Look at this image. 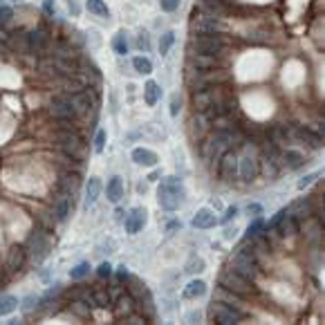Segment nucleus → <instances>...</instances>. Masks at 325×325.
Segmentation results:
<instances>
[{
  "label": "nucleus",
  "mask_w": 325,
  "mask_h": 325,
  "mask_svg": "<svg viewBox=\"0 0 325 325\" xmlns=\"http://www.w3.org/2000/svg\"><path fill=\"white\" fill-rule=\"evenodd\" d=\"M159 97H162V88H159L157 81H148L144 86V101L146 106H157Z\"/></svg>",
  "instance_id": "7c9ffc66"
},
{
  "label": "nucleus",
  "mask_w": 325,
  "mask_h": 325,
  "mask_svg": "<svg viewBox=\"0 0 325 325\" xmlns=\"http://www.w3.org/2000/svg\"><path fill=\"white\" fill-rule=\"evenodd\" d=\"M92 90H95V88H83V90L70 95V101H72V106H74L79 117H86V114H90L92 110H95L97 97L92 95Z\"/></svg>",
  "instance_id": "9b49d317"
},
{
  "label": "nucleus",
  "mask_w": 325,
  "mask_h": 325,
  "mask_svg": "<svg viewBox=\"0 0 325 325\" xmlns=\"http://www.w3.org/2000/svg\"><path fill=\"white\" fill-rule=\"evenodd\" d=\"M72 209H74V195L70 193H61L54 198V207H52V217L54 222H65L70 216H72Z\"/></svg>",
  "instance_id": "ddd939ff"
},
{
  "label": "nucleus",
  "mask_w": 325,
  "mask_h": 325,
  "mask_svg": "<svg viewBox=\"0 0 325 325\" xmlns=\"http://www.w3.org/2000/svg\"><path fill=\"white\" fill-rule=\"evenodd\" d=\"M92 296H95V307H101V310H108L112 305V298H110V292L106 287H92Z\"/></svg>",
  "instance_id": "2f4dec72"
},
{
  "label": "nucleus",
  "mask_w": 325,
  "mask_h": 325,
  "mask_svg": "<svg viewBox=\"0 0 325 325\" xmlns=\"http://www.w3.org/2000/svg\"><path fill=\"white\" fill-rule=\"evenodd\" d=\"M159 7H162V11H166V14H173V11L180 9V0H159Z\"/></svg>",
  "instance_id": "49530a36"
},
{
  "label": "nucleus",
  "mask_w": 325,
  "mask_h": 325,
  "mask_svg": "<svg viewBox=\"0 0 325 325\" xmlns=\"http://www.w3.org/2000/svg\"><path fill=\"white\" fill-rule=\"evenodd\" d=\"M16 2H20V0H16Z\"/></svg>",
  "instance_id": "4d7b16f0"
},
{
  "label": "nucleus",
  "mask_w": 325,
  "mask_h": 325,
  "mask_svg": "<svg viewBox=\"0 0 325 325\" xmlns=\"http://www.w3.org/2000/svg\"><path fill=\"white\" fill-rule=\"evenodd\" d=\"M177 226H182V224L175 220V222H168V226H166V229H168V231H173V229H177Z\"/></svg>",
  "instance_id": "6e6d98bb"
},
{
  "label": "nucleus",
  "mask_w": 325,
  "mask_h": 325,
  "mask_svg": "<svg viewBox=\"0 0 325 325\" xmlns=\"http://www.w3.org/2000/svg\"><path fill=\"white\" fill-rule=\"evenodd\" d=\"M173 43H175V32H173V29H168V32H164L162 36H159V54L166 56L168 52H171Z\"/></svg>",
  "instance_id": "e433bc0d"
},
{
  "label": "nucleus",
  "mask_w": 325,
  "mask_h": 325,
  "mask_svg": "<svg viewBox=\"0 0 325 325\" xmlns=\"http://www.w3.org/2000/svg\"><path fill=\"white\" fill-rule=\"evenodd\" d=\"M36 305H38V296H36V294H29V296L23 301V305L18 303V307H20L23 312H32V310H36Z\"/></svg>",
  "instance_id": "c03bdc74"
},
{
  "label": "nucleus",
  "mask_w": 325,
  "mask_h": 325,
  "mask_svg": "<svg viewBox=\"0 0 325 325\" xmlns=\"http://www.w3.org/2000/svg\"><path fill=\"white\" fill-rule=\"evenodd\" d=\"M50 249H52V240H50V235H47L45 231H34V233L29 235L27 244H25L27 256H32L36 262H41L43 258L50 253Z\"/></svg>",
  "instance_id": "1a4fd4ad"
},
{
  "label": "nucleus",
  "mask_w": 325,
  "mask_h": 325,
  "mask_svg": "<svg viewBox=\"0 0 325 325\" xmlns=\"http://www.w3.org/2000/svg\"><path fill=\"white\" fill-rule=\"evenodd\" d=\"M18 310V298L11 294H2L0 296V316H9Z\"/></svg>",
  "instance_id": "473e14b6"
},
{
  "label": "nucleus",
  "mask_w": 325,
  "mask_h": 325,
  "mask_svg": "<svg viewBox=\"0 0 325 325\" xmlns=\"http://www.w3.org/2000/svg\"><path fill=\"white\" fill-rule=\"evenodd\" d=\"M314 202H312L310 198H303V200H298V202H294L292 207L287 209V213L294 217V220H298V222H303V220H310L312 216H314Z\"/></svg>",
  "instance_id": "aec40b11"
},
{
  "label": "nucleus",
  "mask_w": 325,
  "mask_h": 325,
  "mask_svg": "<svg viewBox=\"0 0 325 325\" xmlns=\"http://www.w3.org/2000/svg\"><path fill=\"white\" fill-rule=\"evenodd\" d=\"M265 231V222H262V217H253V222L247 226V240H251L253 235L262 233Z\"/></svg>",
  "instance_id": "ea45409f"
},
{
  "label": "nucleus",
  "mask_w": 325,
  "mask_h": 325,
  "mask_svg": "<svg viewBox=\"0 0 325 325\" xmlns=\"http://www.w3.org/2000/svg\"><path fill=\"white\" fill-rule=\"evenodd\" d=\"M204 294H207V283L200 278H193L189 285L184 287V292H182V296L189 298V301H195V298H202Z\"/></svg>",
  "instance_id": "c85d7f7f"
},
{
  "label": "nucleus",
  "mask_w": 325,
  "mask_h": 325,
  "mask_svg": "<svg viewBox=\"0 0 325 325\" xmlns=\"http://www.w3.org/2000/svg\"><path fill=\"white\" fill-rule=\"evenodd\" d=\"M191 224H193L195 229H211V226L217 224V217H216V213H213L211 209L202 207V209H198V213L193 216Z\"/></svg>",
  "instance_id": "5701e85b"
},
{
  "label": "nucleus",
  "mask_w": 325,
  "mask_h": 325,
  "mask_svg": "<svg viewBox=\"0 0 325 325\" xmlns=\"http://www.w3.org/2000/svg\"><path fill=\"white\" fill-rule=\"evenodd\" d=\"M321 177V171H314V173H310V175H305L301 182H298V191H305L310 184H314L316 180Z\"/></svg>",
  "instance_id": "37998d69"
},
{
  "label": "nucleus",
  "mask_w": 325,
  "mask_h": 325,
  "mask_svg": "<svg viewBox=\"0 0 325 325\" xmlns=\"http://www.w3.org/2000/svg\"><path fill=\"white\" fill-rule=\"evenodd\" d=\"M11 18H14V9L7 5H0V29H5L11 23Z\"/></svg>",
  "instance_id": "79ce46f5"
},
{
  "label": "nucleus",
  "mask_w": 325,
  "mask_h": 325,
  "mask_svg": "<svg viewBox=\"0 0 325 325\" xmlns=\"http://www.w3.org/2000/svg\"><path fill=\"white\" fill-rule=\"evenodd\" d=\"M195 9L204 11L209 16H216V18H224L231 11V5L226 0H198V7Z\"/></svg>",
  "instance_id": "f3484780"
},
{
  "label": "nucleus",
  "mask_w": 325,
  "mask_h": 325,
  "mask_svg": "<svg viewBox=\"0 0 325 325\" xmlns=\"http://www.w3.org/2000/svg\"><path fill=\"white\" fill-rule=\"evenodd\" d=\"M213 301L226 303V305L235 307V310H242V312H247V298H244V296H240V294H235V292H229V289L220 287V285H217L216 294H213Z\"/></svg>",
  "instance_id": "a211bd4d"
},
{
  "label": "nucleus",
  "mask_w": 325,
  "mask_h": 325,
  "mask_svg": "<svg viewBox=\"0 0 325 325\" xmlns=\"http://www.w3.org/2000/svg\"><path fill=\"white\" fill-rule=\"evenodd\" d=\"M114 276H117V283H126V280H128V276H130V271H128V267L126 265H119L117 267V274H114Z\"/></svg>",
  "instance_id": "3c124183"
},
{
  "label": "nucleus",
  "mask_w": 325,
  "mask_h": 325,
  "mask_svg": "<svg viewBox=\"0 0 325 325\" xmlns=\"http://www.w3.org/2000/svg\"><path fill=\"white\" fill-rule=\"evenodd\" d=\"M99 193H101V182L99 177H90L86 184V207H92V204L99 200Z\"/></svg>",
  "instance_id": "c756f323"
},
{
  "label": "nucleus",
  "mask_w": 325,
  "mask_h": 325,
  "mask_svg": "<svg viewBox=\"0 0 325 325\" xmlns=\"http://www.w3.org/2000/svg\"><path fill=\"white\" fill-rule=\"evenodd\" d=\"M77 189H79V173H63L59 180V191L61 193H70V195H77Z\"/></svg>",
  "instance_id": "cd10ccee"
},
{
  "label": "nucleus",
  "mask_w": 325,
  "mask_h": 325,
  "mask_svg": "<svg viewBox=\"0 0 325 325\" xmlns=\"http://www.w3.org/2000/svg\"><path fill=\"white\" fill-rule=\"evenodd\" d=\"M106 195H108V202H112V204H119V200L123 198V180L119 175H114L108 180Z\"/></svg>",
  "instance_id": "bb28decb"
},
{
  "label": "nucleus",
  "mask_w": 325,
  "mask_h": 325,
  "mask_svg": "<svg viewBox=\"0 0 325 325\" xmlns=\"http://www.w3.org/2000/svg\"><path fill=\"white\" fill-rule=\"evenodd\" d=\"M112 50H114V54H119V56H126L128 50H130V45H128V38H126V32H123V29H119V32L114 34Z\"/></svg>",
  "instance_id": "72a5a7b5"
},
{
  "label": "nucleus",
  "mask_w": 325,
  "mask_h": 325,
  "mask_svg": "<svg viewBox=\"0 0 325 325\" xmlns=\"http://www.w3.org/2000/svg\"><path fill=\"white\" fill-rule=\"evenodd\" d=\"M70 312H72L77 319H88L90 316V312H92V307L90 305H86L83 301H77V298H70V307H68Z\"/></svg>",
  "instance_id": "c9c22d12"
},
{
  "label": "nucleus",
  "mask_w": 325,
  "mask_h": 325,
  "mask_svg": "<svg viewBox=\"0 0 325 325\" xmlns=\"http://www.w3.org/2000/svg\"><path fill=\"white\" fill-rule=\"evenodd\" d=\"M226 81L224 72H216V70H195L191 65H186V83L191 90H202V88L216 86V83Z\"/></svg>",
  "instance_id": "39448f33"
},
{
  "label": "nucleus",
  "mask_w": 325,
  "mask_h": 325,
  "mask_svg": "<svg viewBox=\"0 0 325 325\" xmlns=\"http://www.w3.org/2000/svg\"><path fill=\"white\" fill-rule=\"evenodd\" d=\"M217 285L224 289H229V292H235L240 294V296L249 298L251 294H256V287H253V280L244 278V276H240L238 271H233L229 267V269H224L220 274V278H217Z\"/></svg>",
  "instance_id": "20e7f679"
},
{
  "label": "nucleus",
  "mask_w": 325,
  "mask_h": 325,
  "mask_svg": "<svg viewBox=\"0 0 325 325\" xmlns=\"http://www.w3.org/2000/svg\"><path fill=\"white\" fill-rule=\"evenodd\" d=\"M235 216H238V207H226L224 209V216H222L217 222H220V224H229L231 220H235Z\"/></svg>",
  "instance_id": "09e8293b"
},
{
  "label": "nucleus",
  "mask_w": 325,
  "mask_h": 325,
  "mask_svg": "<svg viewBox=\"0 0 325 325\" xmlns=\"http://www.w3.org/2000/svg\"><path fill=\"white\" fill-rule=\"evenodd\" d=\"M247 213H249L251 217H260V216H262V207H260L258 202H251V204L247 207Z\"/></svg>",
  "instance_id": "864d4df0"
},
{
  "label": "nucleus",
  "mask_w": 325,
  "mask_h": 325,
  "mask_svg": "<svg viewBox=\"0 0 325 325\" xmlns=\"http://www.w3.org/2000/svg\"><path fill=\"white\" fill-rule=\"evenodd\" d=\"M220 63V56H211V54H200V52H191L189 50V61L186 65L195 70H216Z\"/></svg>",
  "instance_id": "6ab92c4d"
},
{
  "label": "nucleus",
  "mask_w": 325,
  "mask_h": 325,
  "mask_svg": "<svg viewBox=\"0 0 325 325\" xmlns=\"http://www.w3.org/2000/svg\"><path fill=\"white\" fill-rule=\"evenodd\" d=\"M130 157L137 166H155V164L159 162L157 153H153V150H148V148H135L130 153Z\"/></svg>",
  "instance_id": "a878e982"
},
{
  "label": "nucleus",
  "mask_w": 325,
  "mask_h": 325,
  "mask_svg": "<svg viewBox=\"0 0 325 325\" xmlns=\"http://www.w3.org/2000/svg\"><path fill=\"white\" fill-rule=\"evenodd\" d=\"M274 231H278L280 238H292V235H296L298 231H301V222L294 220L289 213H285V217L278 222V224H276Z\"/></svg>",
  "instance_id": "393cba45"
},
{
  "label": "nucleus",
  "mask_w": 325,
  "mask_h": 325,
  "mask_svg": "<svg viewBox=\"0 0 325 325\" xmlns=\"http://www.w3.org/2000/svg\"><path fill=\"white\" fill-rule=\"evenodd\" d=\"M180 106H182L180 95H173V99H171V117H177V114H180Z\"/></svg>",
  "instance_id": "603ef678"
},
{
  "label": "nucleus",
  "mask_w": 325,
  "mask_h": 325,
  "mask_svg": "<svg viewBox=\"0 0 325 325\" xmlns=\"http://www.w3.org/2000/svg\"><path fill=\"white\" fill-rule=\"evenodd\" d=\"M47 114H50L54 121H74L79 117L77 110H74L72 101H70V95H56L54 99L47 106Z\"/></svg>",
  "instance_id": "0eeeda50"
},
{
  "label": "nucleus",
  "mask_w": 325,
  "mask_h": 325,
  "mask_svg": "<svg viewBox=\"0 0 325 325\" xmlns=\"http://www.w3.org/2000/svg\"><path fill=\"white\" fill-rule=\"evenodd\" d=\"M86 7H88L90 14L99 16V18H110V9H108V5H106L104 0H88Z\"/></svg>",
  "instance_id": "f704fd0d"
},
{
  "label": "nucleus",
  "mask_w": 325,
  "mask_h": 325,
  "mask_svg": "<svg viewBox=\"0 0 325 325\" xmlns=\"http://www.w3.org/2000/svg\"><path fill=\"white\" fill-rule=\"evenodd\" d=\"M90 271H92L90 262H79L77 267H72V269H70V278H72V280H83V278H88V276H90Z\"/></svg>",
  "instance_id": "4c0bfd02"
},
{
  "label": "nucleus",
  "mask_w": 325,
  "mask_h": 325,
  "mask_svg": "<svg viewBox=\"0 0 325 325\" xmlns=\"http://www.w3.org/2000/svg\"><path fill=\"white\" fill-rule=\"evenodd\" d=\"M280 162H283V168H287V171H298L305 164V157L298 150L287 148V150H280Z\"/></svg>",
  "instance_id": "b1692460"
},
{
  "label": "nucleus",
  "mask_w": 325,
  "mask_h": 325,
  "mask_svg": "<svg viewBox=\"0 0 325 325\" xmlns=\"http://www.w3.org/2000/svg\"><path fill=\"white\" fill-rule=\"evenodd\" d=\"M137 50L144 52V54L150 50V38H148V34H146V32H141L139 36H137Z\"/></svg>",
  "instance_id": "de8ad7c7"
},
{
  "label": "nucleus",
  "mask_w": 325,
  "mask_h": 325,
  "mask_svg": "<svg viewBox=\"0 0 325 325\" xmlns=\"http://www.w3.org/2000/svg\"><path fill=\"white\" fill-rule=\"evenodd\" d=\"M247 312L242 310H235V307L226 305V303L220 301H213L211 307H209V319L217 325H235V323H242Z\"/></svg>",
  "instance_id": "423d86ee"
},
{
  "label": "nucleus",
  "mask_w": 325,
  "mask_h": 325,
  "mask_svg": "<svg viewBox=\"0 0 325 325\" xmlns=\"http://www.w3.org/2000/svg\"><path fill=\"white\" fill-rule=\"evenodd\" d=\"M7 45H9L11 52H18V54H29V38H27V32L18 29V32L7 34Z\"/></svg>",
  "instance_id": "4be33fe9"
},
{
  "label": "nucleus",
  "mask_w": 325,
  "mask_h": 325,
  "mask_svg": "<svg viewBox=\"0 0 325 325\" xmlns=\"http://www.w3.org/2000/svg\"><path fill=\"white\" fill-rule=\"evenodd\" d=\"M292 139L310 146L312 150H319L321 146H323V137H321V132H314L312 128H307V126H292Z\"/></svg>",
  "instance_id": "2eb2a0df"
},
{
  "label": "nucleus",
  "mask_w": 325,
  "mask_h": 325,
  "mask_svg": "<svg viewBox=\"0 0 325 325\" xmlns=\"http://www.w3.org/2000/svg\"><path fill=\"white\" fill-rule=\"evenodd\" d=\"M186 198V189H184V182L182 177L177 175H168L159 182V189H157V202L164 211H177V209L184 204Z\"/></svg>",
  "instance_id": "f257e3e1"
},
{
  "label": "nucleus",
  "mask_w": 325,
  "mask_h": 325,
  "mask_svg": "<svg viewBox=\"0 0 325 325\" xmlns=\"http://www.w3.org/2000/svg\"><path fill=\"white\" fill-rule=\"evenodd\" d=\"M95 153H104V148H106V130H97V135H95Z\"/></svg>",
  "instance_id": "a18cd8bd"
},
{
  "label": "nucleus",
  "mask_w": 325,
  "mask_h": 325,
  "mask_svg": "<svg viewBox=\"0 0 325 325\" xmlns=\"http://www.w3.org/2000/svg\"><path fill=\"white\" fill-rule=\"evenodd\" d=\"M25 262H27V251H25V247H14L9 253H7V260H5L7 274H18V271L25 267Z\"/></svg>",
  "instance_id": "412c9836"
},
{
  "label": "nucleus",
  "mask_w": 325,
  "mask_h": 325,
  "mask_svg": "<svg viewBox=\"0 0 325 325\" xmlns=\"http://www.w3.org/2000/svg\"><path fill=\"white\" fill-rule=\"evenodd\" d=\"M260 173V162L251 150H244L238 157V177H242L244 182H253Z\"/></svg>",
  "instance_id": "f8f14e48"
},
{
  "label": "nucleus",
  "mask_w": 325,
  "mask_h": 325,
  "mask_svg": "<svg viewBox=\"0 0 325 325\" xmlns=\"http://www.w3.org/2000/svg\"><path fill=\"white\" fill-rule=\"evenodd\" d=\"M146 220H148V213H146V209L144 207H132L130 211L126 213V217H123L126 233H130V235L139 233V231L146 226Z\"/></svg>",
  "instance_id": "4468645a"
},
{
  "label": "nucleus",
  "mask_w": 325,
  "mask_h": 325,
  "mask_svg": "<svg viewBox=\"0 0 325 325\" xmlns=\"http://www.w3.org/2000/svg\"><path fill=\"white\" fill-rule=\"evenodd\" d=\"M186 271H189V274H200V271H204V260L200 256H191V260L186 262Z\"/></svg>",
  "instance_id": "a19ab883"
},
{
  "label": "nucleus",
  "mask_w": 325,
  "mask_h": 325,
  "mask_svg": "<svg viewBox=\"0 0 325 325\" xmlns=\"http://www.w3.org/2000/svg\"><path fill=\"white\" fill-rule=\"evenodd\" d=\"M27 38H29V54H45L47 47H50L52 38L50 34L45 32V29H32V32H27Z\"/></svg>",
  "instance_id": "dca6fc26"
},
{
  "label": "nucleus",
  "mask_w": 325,
  "mask_h": 325,
  "mask_svg": "<svg viewBox=\"0 0 325 325\" xmlns=\"http://www.w3.org/2000/svg\"><path fill=\"white\" fill-rule=\"evenodd\" d=\"M217 175L226 184H233L238 180V153L233 148L224 150L220 155V159H217Z\"/></svg>",
  "instance_id": "6e6552de"
},
{
  "label": "nucleus",
  "mask_w": 325,
  "mask_h": 325,
  "mask_svg": "<svg viewBox=\"0 0 325 325\" xmlns=\"http://www.w3.org/2000/svg\"><path fill=\"white\" fill-rule=\"evenodd\" d=\"M43 11H45L47 16H52V18H54V14H56L54 0H43Z\"/></svg>",
  "instance_id": "5fc2aeb1"
},
{
  "label": "nucleus",
  "mask_w": 325,
  "mask_h": 325,
  "mask_svg": "<svg viewBox=\"0 0 325 325\" xmlns=\"http://www.w3.org/2000/svg\"><path fill=\"white\" fill-rule=\"evenodd\" d=\"M189 25H191V32L193 34H211V32H220L222 18H216V16H209L200 9H193Z\"/></svg>",
  "instance_id": "9d476101"
},
{
  "label": "nucleus",
  "mask_w": 325,
  "mask_h": 325,
  "mask_svg": "<svg viewBox=\"0 0 325 325\" xmlns=\"http://www.w3.org/2000/svg\"><path fill=\"white\" fill-rule=\"evenodd\" d=\"M132 68H135L137 74L153 72V63H150V59H146V56H135V59H132Z\"/></svg>",
  "instance_id": "58836bf2"
},
{
  "label": "nucleus",
  "mask_w": 325,
  "mask_h": 325,
  "mask_svg": "<svg viewBox=\"0 0 325 325\" xmlns=\"http://www.w3.org/2000/svg\"><path fill=\"white\" fill-rule=\"evenodd\" d=\"M229 267L233 271H238L240 276H244V278L256 280V276L260 274V260H258V253L249 240H247V244H242V247L233 253Z\"/></svg>",
  "instance_id": "f03ea898"
},
{
  "label": "nucleus",
  "mask_w": 325,
  "mask_h": 325,
  "mask_svg": "<svg viewBox=\"0 0 325 325\" xmlns=\"http://www.w3.org/2000/svg\"><path fill=\"white\" fill-rule=\"evenodd\" d=\"M229 45V41L224 38V34L211 32V34H193L189 50L200 52V54H211V56H222Z\"/></svg>",
  "instance_id": "7ed1b4c3"
},
{
  "label": "nucleus",
  "mask_w": 325,
  "mask_h": 325,
  "mask_svg": "<svg viewBox=\"0 0 325 325\" xmlns=\"http://www.w3.org/2000/svg\"><path fill=\"white\" fill-rule=\"evenodd\" d=\"M97 276H99V278H110V276H112V265H110V262H101V265L97 267Z\"/></svg>",
  "instance_id": "8fccbe9b"
}]
</instances>
